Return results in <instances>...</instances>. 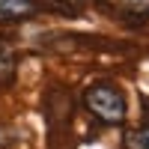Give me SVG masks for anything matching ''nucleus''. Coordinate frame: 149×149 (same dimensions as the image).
<instances>
[{
	"label": "nucleus",
	"instance_id": "2",
	"mask_svg": "<svg viewBox=\"0 0 149 149\" xmlns=\"http://www.w3.org/2000/svg\"><path fill=\"white\" fill-rule=\"evenodd\" d=\"M39 6L36 0H0V21H21V18H33Z\"/></svg>",
	"mask_w": 149,
	"mask_h": 149
},
{
	"label": "nucleus",
	"instance_id": "4",
	"mask_svg": "<svg viewBox=\"0 0 149 149\" xmlns=\"http://www.w3.org/2000/svg\"><path fill=\"white\" fill-rule=\"evenodd\" d=\"M137 146H140V149H149V125H143V128L137 131Z\"/></svg>",
	"mask_w": 149,
	"mask_h": 149
},
{
	"label": "nucleus",
	"instance_id": "1",
	"mask_svg": "<svg viewBox=\"0 0 149 149\" xmlns=\"http://www.w3.org/2000/svg\"><path fill=\"white\" fill-rule=\"evenodd\" d=\"M84 107L90 110L98 122H104V125H122L125 116H128V102H125V95H122V90L113 86V84H107V81L86 86Z\"/></svg>",
	"mask_w": 149,
	"mask_h": 149
},
{
	"label": "nucleus",
	"instance_id": "3",
	"mask_svg": "<svg viewBox=\"0 0 149 149\" xmlns=\"http://www.w3.org/2000/svg\"><path fill=\"white\" fill-rule=\"evenodd\" d=\"M12 74H15V66H12V54L6 51L3 45H0V78H3V81H12Z\"/></svg>",
	"mask_w": 149,
	"mask_h": 149
},
{
	"label": "nucleus",
	"instance_id": "5",
	"mask_svg": "<svg viewBox=\"0 0 149 149\" xmlns=\"http://www.w3.org/2000/svg\"><path fill=\"white\" fill-rule=\"evenodd\" d=\"M0 140H3V128H0Z\"/></svg>",
	"mask_w": 149,
	"mask_h": 149
}]
</instances>
